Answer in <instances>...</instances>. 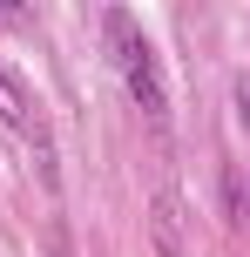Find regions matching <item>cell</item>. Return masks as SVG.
<instances>
[{
    "label": "cell",
    "mask_w": 250,
    "mask_h": 257,
    "mask_svg": "<svg viewBox=\"0 0 250 257\" xmlns=\"http://www.w3.org/2000/svg\"><path fill=\"white\" fill-rule=\"evenodd\" d=\"M237 102H243V122H250V75H243V88H237Z\"/></svg>",
    "instance_id": "3957f363"
},
{
    "label": "cell",
    "mask_w": 250,
    "mask_h": 257,
    "mask_svg": "<svg viewBox=\"0 0 250 257\" xmlns=\"http://www.w3.org/2000/svg\"><path fill=\"white\" fill-rule=\"evenodd\" d=\"M102 34H108V54H115V68H122V81H129L135 108H142L149 122H169V102H162V81H156V54H149L135 14L129 7H108L102 14Z\"/></svg>",
    "instance_id": "6da1fadb"
},
{
    "label": "cell",
    "mask_w": 250,
    "mask_h": 257,
    "mask_svg": "<svg viewBox=\"0 0 250 257\" xmlns=\"http://www.w3.org/2000/svg\"><path fill=\"white\" fill-rule=\"evenodd\" d=\"M149 244H156V257H183V203H176V190H156L149 196Z\"/></svg>",
    "instance_id": "7a4b0ae2"
}]
</instances>
